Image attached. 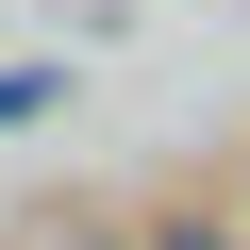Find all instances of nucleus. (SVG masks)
<instances>
[{
    "instance_id": "1",
    "label": "nucleus",
    "mask_w": 250,
    "mask_h": 250,
    "mask_svg": "<svg viewBox=\"0 0 250 250\" xmlns=\"http://www.w3.org/2000/svg\"><path fill=\"white\" fill-rule=\"evenodd\" d=\"M17 250H150V217H100V200H67V217H34Z\"/></svg>"
},
{
    "instance_id": "2",
    "label": "nucleus",
    "mask_w": 250,
    "mask_h": 250,
    "mask_svg": "<svg viewBox=\"0 0 250 250\" xmlns=\"http://www.w3.org/2000/svg\"><path fill=\"white\" fill-rule=\"evenodd\" d=\"M150 250H250L233 200H150Z\"/></svg>"
},
{
    "instance_id": "3",
    "label": "nucleus",
    "mask_w": 250,
    "mask_h": 250,
    "mask_svg": "<svg viewBox=\"0 0 250 250\" xmlns=\"http://www.w3.org/2000/svg\"><path fill=\"white\" fill-rule=\"evenodd\" d=\"M34 100H50V67H0V134H17V117H34Z\"/></svg>"
},
{
    "instance_id": "4",
    "label": "nucleus",
    "mask_w": 250,
    "mask_h": 250,
    "mask_svg": "<svg viewBox=\"0 0 250 250\" xmlns=\"http://www.w3.org/2000/svg\"><path fill=\"white\" fill-rule=\"evenodd\" d=\"M233 217H250V150H233Z\"/></svg>"
}]
</instances>
